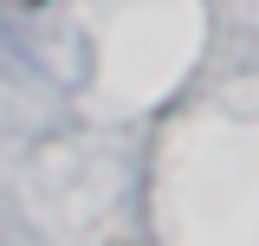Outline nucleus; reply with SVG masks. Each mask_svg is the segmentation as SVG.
<instances>
[{
    "label": "nucleus",
    "instance_id": "nucleus-1",
    "mask_svg": "<svg viewBox=\"0 0 259 246\" xmlns=\"http://www.w3.org/2000/svg\"><path fill=\"white\" fill-rule=\"evenodd\" d=\"M7 7H39V0H7Z\"/></svg>",
    "mask_w": 259,
    "mask_h": 246
}]
</instances>
